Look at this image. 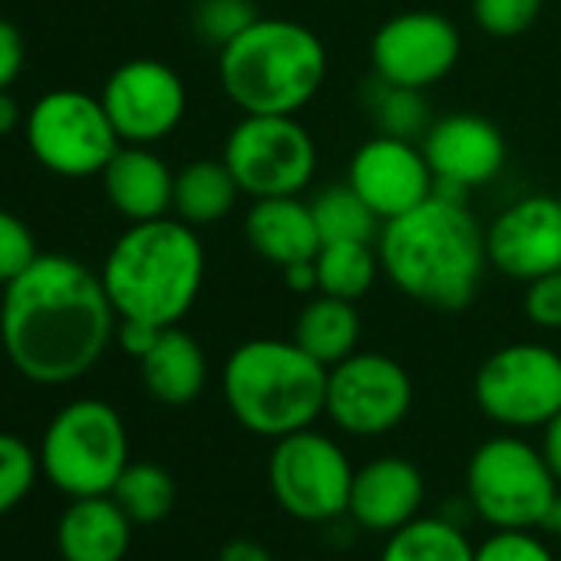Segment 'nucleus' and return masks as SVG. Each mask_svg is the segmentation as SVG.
<instances>
[{"label": "nucleus", "mask_w": 561, "mask_h": 561, "mask_svg": "<svg viewBox=\"0 0 561 561\" xmlns=\"http://www.w3.org/2000/svg\"><path fill=\"white\" fill-rule=\"evenodd\" d=\"M280 277H285L288 291H295V295H314L318 291V264L314 261H298L291 267H280Z\"/></svg>", "instance_id": "40"}, {"label": "nucleus", "mask_w": 561, "mask_h": 561, "mask_svg": "<svg viewBox=\"0 0 561 561\" xmlns=\"http://www.w3.org/2000/svg\"><path fill=\"white\" fill-rule=\"evenodd\" d=\"M380 561H476V548L446 518H413L390 531Z\"/></svg>", "instance_id": "26"}, {"label": "nucleus", "mask_w": 561, "mask_h": 561, "mask_svg": "<svg viewBox=\"0 0 561 561\" xmlns=\"http://www.w3.org/2000/svg\"><path fill=\"white\" fill-rule=\"evenodd\" d=\"M231 416L254 436L280 439L308 430L328 407V367L295 341L254 337L238 344L221 370Z\"/></svg>", "instance_id": "5"}, {"label": "nucleus", "mask_w": 561, "mask_h": 561, "mask_svg": "<svg viewBox=\"0 0 561 561\" xmlns=\"http://www.w3.org/2000/svg\"><path fill=\"white\" fill-rule=\"evenodd\" d=\"M541 430H545V436H541V456H545L551 476H554L558 485H561V410H558Z\"/></svg>", "instance_id": "39"}, {"label": "nucleus", "mask_w": 561, "mask_h": 561, "mask_svg": "<svg viewBox=\"0 0 561 561\" xmlns=\"http://www.w3.org/2000/svg\"><path fill=\"white\" fill-rule=\"evenodd\" d=\"M139 374L146 390L165 407H185L198 400L208 383V360L202 344L185 334L179 324L162 328L159 341L139 360Z\"/></svg>", "instance_id": "22"}, {"label": "nucleus", "mask_w": 561, "mask_h": 561, "mask_svg": "<svg viewBox=\"0 0 561 561\" xmlns=\"http://www.w3.org/2000/svg\"><path fill=\"white\" fill-rule=\"evenodd\" d=\"M133 522L113 495L70 499L57 522V551L64 561H123Z\"/></svg>", "instance_id": "21"}, {"label": "nucleus", "mask_w": 561, "mask_h": 561, "mask_svg": "<svg viewBox=\"0 0 561 561\" xmlns=\"http://www.w3.org/2000/svg\"><path fill=\"white\" fill-rule=\"evenodd\" d=\"M41 476V456L14 433H0V518L14 512Z\"/></svg>", "instance_id": "30"}, {"label": "nucleus", "mask_w": 561, "mask_h": 561, "mask_svg": "<svg viewBox=\"0 0 561 561\" xmlns=\"http://www.w3.org/2000/svg\"><path fill=\"white\" fill-rule=\"evenodd\" d=\"M420 149L433 169L436 192L453 198H466L469 188L492 182L508 156L499 126L476 113H449L433 119L420 139Z\"/></svg>", "instance_id": "16"}, {"label": "nucleus", "mask_w": 561, "mask_h": 561, "mask_svg": "<svg viewBox=\"0 0 561 561\" xmlns=\"http://www.w3.org/2000/svg\"><path fill=\"white\" fill-rule=\"evenodd\" d=\"M367 110H370V119L380 129V136H397V139L420 142L426 136V129L433 126L423 90L393 87V83H383L377 77L370 80Z\"/></svg>", "instance_id": "29"}, {"label": "nucleus", "mask_w": 561, "mask_h": 561, "mask_svg": "<svg viewBox=\"0 0 561 561\" xmlns=\"http://www.w3.org/2000/svg\"><path fill=\"white\" fill-rule=\"evenodd\" d=\"M37 257L41 251L31 225L21 215L0 208V285H11Z\"/></svg>", "instance_id": "33"}, {"label": "nucleus", "mask_w": 561, "mask_h": 561, "mask_svg": "<svg viewBox=\"0 0 561 561\" xmlns=\"http://www.w3.org/2000/svg\"><path fill=\"white\" fill-rule=\"evenodd\" d=\"M462 54L456 24L436 11H407L380 24L370 41L374 77L407 90H430L443 83Z\"/></svg>", "instance_id": "13"}, {"label": "nucleus", "mask_w": 561, "mask_h": 561, "mask_svg": "<svg viewBox=\"0 0 561 561\" xmlns=\"http://www.w3.org/2000/svg\"><path fill=\"white\" fill-rule=\"evenodd\" d=\"M472 393L499 426H545L561 410V354L528 341L499 347L482 360Z\"/></svg>", "instance_id": "11"}, {"label": "nucleus", "mask_w": 561, "mask_h": 561, "mask_svg": "<svg viewBox=\"0 0 561 561\" xmlns=\"http://www.w3.org/2000/svg\"><path fill=\"white\" fill-rule=\"evenodd\" d=\"M218 561H274V558L257 538H231L221 545Z\"/></svg>", "instance_id": "38"}, {"label": "nucleus", "mask_w": 561, "mask_h": 561, "mask_svg": "<svg viewBox=\"0 0 561 561\" xmlns=\"http://www.w3.org/2000/svg\"><path fill=\"white\" fill-rule=\"evenodd\" d=\"M116 308L100 271L70 254H41L0 298V347L41 387L87 377L116 337Z\"/></svg>", "instance_id": "1"}, {"label": "nucleus", "mask_w": 561, "mask_h": 561, "mask_svg": "<svg viewBox=\"0 0 561 561\" xmlns=\"http://www.w3.org/2000/svg\"><path fill=\"white\" fill-rule=\"evenodd\" d=\"M244 238L251 251L274 267L314 261L321 251V231L311 202H301V195L257 198L244 215Z\"/></svg>", "instance_id": "19"}, {"label": "nucleus", "mask_w": 561, "mask_h": 561, "mask_svg": "<svg viewBox=\"0 0 561 561\" xmlns=\"http://www.w3.org/2000/svg\"><path fill=\"white\" fill-rule=\"evenodd\" d=\"M476 561H554L551 551L522 528H499L476 548Z\"/></svg>", "instance_id": "35"}, {"label": "nucleus", "mask_w": 561, "mask_h": 561, "mask_svg": "<svg viewBox=\"0 0 561 561\" xmlns=\"http://www.w3.org/2000/svg\"><path fill=\"white\" fill-rule=\"evenodd\" d=\"M558 202H561V188H558Z\"/></svg>", "instance_id": "43"}, {"label": "nucleus", "mask_w": 561, "mask_h": 561, "mask_svg": "<svg viewBox=\"0 0 561 561\" xmlns=\"http://www.w3.org/2000/svg\"><path fill=\"white\" fill-rule=\"evenodd\" d=\"M311 211L321 231V244L331 241H370L377 244L383 221L374 215V208L354 192L351 182L328 185L311 198Z\"/></svg>", "instance_id": "27"}, {"label": "nucleus", "mask_w": 561, "mask_h": 561, "mask_svg": "<svg viewBox=\"0 0 561 561\" xmlns=\"http://www.w3.org/2000/svg\"><path fill=\"white\" fill-rule=\"evenodd\" d=\"M426 495L423 472L403 456H380L354 469L347 512L360 528L397 531L420 515Z\"/></svg>", "instance_id": "18"}, {"label": "nucleus", "mask_w": 561, "mask_h": 561, "mask_svg": "<svg viewBox=\"0 0 561 561\" xmlns=\"http://www.w3.org/2000/svg\"><path fill=\"white\" fill-rule=\"evenodd\" d=\"M133 525H159L175 508V479L156 462H129L110 492Z\"/></svg>", "instance_id": "28"}, {"label": "nucleus", "mask_w": 561, "mask_h": 561, "mask_svg": "<svg viewBox=\"0 0 561 561\" xmlns=\"http://www.w3.org/2000/svg\"><path fill=\"white\" fill-rule=\"evenodd\" d=\"M24 60H27L24 34L18 31V24L0 21V90H11L18 83Z\"/></svg>", "instance_id": "36"}, {"label": "nucleus", "mask_w": 561, "mask_h": 561, "mask_svg": "<svg viewBox=\"0 0 561 561\" xmlns=\"http://www.w3.org/2000/svg\"><path fill=\"white\" fill-rule=\"evenodd\" d=\"M413 407L410 374L387 354H351L328 370L324 413L351 436H383Z\"/></svg>", "instance_id": "12"}, {"label": "nucleus", "mask_w": 561, "mask_h": 561, "mask_svg": "<svg viewBox=\"0 0 561 561\" xmlns=\"http://www.w3.org/2000/svg\"><path fill=\"white\" fill-rule=\"evenodd\" d=\"M238 195L241 188L225 159H195L175 172L172 215L192 228H205L228 218L238 205Z\"/></svg>", "instance_id": "24"}, {"label": "nucleus", "mask_w": 561, "mask_h": 561, "mask_svg": "<svg viewBox=\"0 0 561 561\" xmlns=\"http://www.w3.org/2000/svg\"><path fill=\"white\" fill-rule=\"evenodd\" d=\"M31 156L60 179H90L123 146L100 96L83 90L44 93L24 119Z\"/></svg>", "instance_id": "8"}, {"label": "nucleus", "mask_w": 561, "mask_h": 561, "mask_svg": "<svg viewBox=\"0 0 561 561\" xmlns=\"http://www.w3.org/2000/svg\"><path fill=\"white\" fill-rule=\"evenodd\" d=\"M41 472L70 499L110 495L129 466V433L106 400H73L47 426Z\"/></svg>", "instance_id": "6"}, {"label": "nucleus", "mask_w": 561, "mask_h": 561, "mask_svg": "<svg viewBox=\"0 0 561 561\" xmlns=\"http://www.w3.org/2000/svg\"><path fill=\"white\" fill-rule=\"evenodd\" d=\"M100 277L119 321L175 328L198 301L205 248L175 215L133 221L106 251Z\"/></svg>", "instance_id": "3"}, {"label": "nucleus", "mask_w": 561, "mask_h": 561, "mask_svg": "<svg viewBox=\"0 0 561 561\" xmlns=\"http://www.w3.org/2000/svg\"><path fill=\"white\" fill-rule=\"evenodd\" d=\"M267 482L277 505L291 518L331 522L347 512L354 466L331 436L308 426L274 439Z\"/></svg>", "instance_id": "10"}, {"label": "nucleus", "mask_w": 561, "mask_h": 561, "mask_svg": "<svg viewBox=\"0 0 561 561\" xmlns=\"http://www.w3.org/2000/svg\"><path fill=\"white\" fill-rule=\"evenodd\" d=\"M377 254L390 285L433 311L469 308L489 267L485 228L466 208V198L439 192L383 221Z\"/></svg>", "instance_id": "2"}, {"label": "nucleus", "mask_w": 561, "mask_h": 561, "mask_svg": "<svg viewBox=\"0 0 561 561\" xmlns=\"http://www.w3.org/2000/svg\"><path fill=\"white\" fill-rule=\"evenodd\" d=\"M254 21L257 11L251 0H198L195 4V34L218 50L231 44Z\"/></svg>", "instance_id": "31"}, {"label": "nucleus", "mask_w": 561, "mask_h": 561, "mask_svg": "<svg viewBox=\"0 0 561 561\" xmlns=\"http://www.w3.org/2000/svg\"><path fill=\"white\" fill-rule=\"evenodd\" d=\"M116 133L129 146H156L179 129L188 110L182 77L152 57L116 67L100 93Z\"/></svg>", "instance_id": "14"}, {"label": "nucleus", "mask_w": 561, "mask_h": 561, "mask_svg": "<svg viewBox=\"0 0 561 561\" xmlns=\"http://www.w3.org/2000/svg\"><path fill=\"white\" fill-rule=\"evenodd\" d=\"M347 182L380 221L416 208L436 192V179L420 142L380 133L354 152Z\"/></svg>", "instance_id": "17"}, {"label": "nucleus", "mask_w": 561, "mask_h": 561, "mask_svg": "<svg viewBox=\"0 0 561 561\" xmlns=\"http://www.w3.org/2000/svg\"><path fill=\"white\" fill-rule=\"evenodd\" d=\"M318 295H331L341 301H360L370 288L380 267L377 244L370 241H331L321 244L318 257Z\"/></svg>", "instance_id": "25"}, {"label": "nucleus", "mask_w": 561, "mask_h": 561, "mask_svg": "<svg viewBox=\"0 0 561 561\" xmlns=\"http://www.w3.org/2000/svg\"><path fill=\"white\" fill-rule=\"evenodd\" d=\"M103 192L110 205L133 225L152 221L172 211L175 175L172 169L152 152V146H129L123 142L116 156L100 172Z\"/></svg>", "instance_id": "20"}, {"label": "nucleus", "mask_w": 561, "mask_h": 561, "mask_svg": "<svg viewBox=\"0 0 561 561\" xmlns=\"http://www.w3.org/2000/svg\"><path fill=\"white\" fill-rule=\"evenodd\" d=\"M489 267L512 280L561 271V202L558 195H528L502 208L485 228Z\"/></svg>", "instance_id": "15"}, {"label": "nucleus", "mask_w": 561, "mask_h": 561, "mask_svg": "<svg viewBox=\"0 0 561 561\" xmlns=\"http://www.w3.org/2000/svg\"><path fill=\"white\" fill-rule=\"evenodd\" d=\"M27 116L21 113V103L11 96V90H0V139L4 136H14L18 126L24 123Z\"/></svg>", "instance_id": "41"}, {"label": "nucleus", "mask_w": 561, "mask_h": 561, "mask_svg": "<svg viewBox=\"0 0 561 561\" xmlns=\"http://www.w3.org/2000/svg\"><path fill=\"white\" fill-rule=\"evenodd\" d=\"M241 195H301L318 172V146L298 116H248L231 126L221 152Z\"/></svg>", "instance_id": "9"}, {"label": "nucleus", "mask_w": 561, "mask_h": 561, "mask_svg": "<svg viewBox=\"0 0 561 561\" xmlns=\"http://www.w3.org/2000/svg\"><path fill=\"white\" fill-rule=\"evenodd\" d=\"M541 4L545 0H472V18L489 37L512 41L538 21Z\"/></svg>", "instance_id": "32"}, {"label": "nucleus", "mask_w": 561, "mask_h": 561, "mask_svg": "<svg viewBox=\"0 0 561 561\" xmlns=\"http://www.w3.org/2000/svg\"><path fill=\"white\" fill-rule=\"evenodd\" d=\"M159 334H162V328L146 324V321H119V328H116L119 347H123L129 357H136V360H142V357L149 354V347L159 341Z\"/></svg>", "instance_id": "37"}, {"label": "nucleus", "mask_w": 561, "mask_h": 561, "mask_svg": "<svg viewBox=\"0 0 561 561\" xmlns=\"http://www.w3.org/2000/svg\"><path fill=\"white\" fill-rule=\"evenodd\" d=\"M466 492L472 508L495 528H535L545 522L558 479L541 449L518 436L485 439L466 466Z\"/></svg>", "instance_id": "7"}, {"label": "nucleus", "mask_w": 561, "mask_h": 561, "mask_svg": "<svg viewBox=\"0 0 561 561\" xmlns=\"http://www.w3.org/2000/svg\"><path fill=\"white\" fill-rule=\"evenodd\" d=\"M321 37L285 18H257L218 50L225 96L248 116H298L324 87Z\"/></svg>", "instance_id": "4"}, {"label": "nucleus", "mask_w": 561, "mask_h": 561, "mask_svg": "<svg viewBox=\"0 0 561 561\" xmlns=\"http://www.w3.org/2000/svg\"><path fill=\"white\" fill-rule=\"evenodd\" d=\"M305 354H311L318 364L328 370L351 354H357L360 344V314L354 301H341L331 295L311 298L298 321H295V337H291Z\"/></svg>", "instance_id": "23"}, {"label": "nucleus", "mask_w": 561, "mask_h": 561, "mask_svg": "<svg viewBox=\"0 0 561 561\" xmlns=\"http://www.w3.org/2000/svg\"><path fill=\"white\" fill-rule=\"evenodd\" d=\"M522 311L535 328L561 331V271L528 280L522 295Z\"/></svg>", "instance_id": "34"}, {"label": "nucleus", "mask_w": 561, "mask_h": 561, "mask_svg": "<svg viewBox=\"0 0 561 561\" xmlns=\"http://www.w3.org/2000/svg\"><path fill=\"white\" fill-rule=\"evenodd\" d=\"M541 528H548L551 535H558V538H561V492L554 495V502H551V508H548V515H545Z\"/></svg>", "instance_id": "42"}]
</instances>
